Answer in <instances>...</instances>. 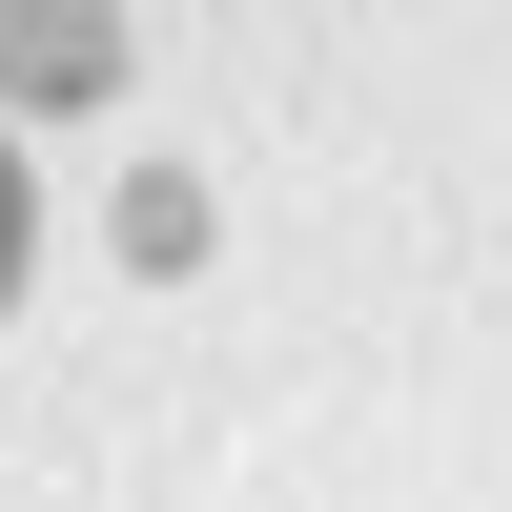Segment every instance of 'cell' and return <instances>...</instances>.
Masks as SVG:
<instances>
[{"mask_svg":"<svg viewBox=\"0 0 512 512\" xmlns=\"http://www.w3.org/2000/svg\"><path fill=\"white\" fill-rule=\"evenodd\" d=\"M103 82H123L103 0H0V103H103Z\"/></svg>","mask_w":512,"mask_h":512,"instance_id":"cell-1","label":"cell"},{"mask_svg":"<svg viewBox=\"0 0 512 512\" xmlns=\"http://www.w3.org/2000/svg\"><path fill=\"white\" fill-rule=\"evenodd\" d=\"M21 246H41V205H21V164H0V308H21Z\"/></svg>","mask_w":512,"mask_h":512,"instance_id":"cell-2","label":"cell"}]
</instances>
